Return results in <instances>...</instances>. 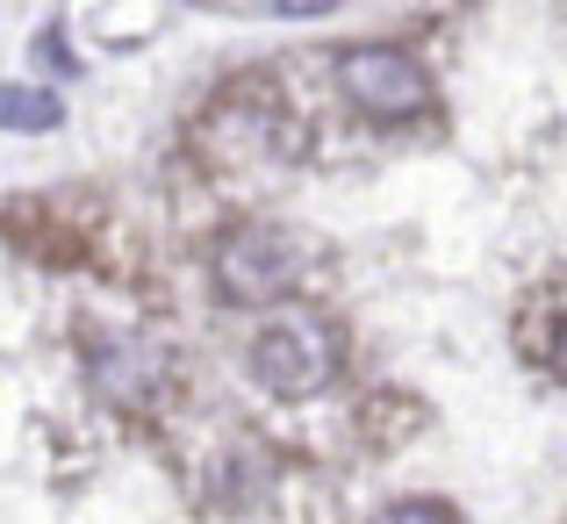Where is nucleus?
Instances as JSON below:
<instances>
[{
  "label": "nucleus",
  "instance_id": "f257e3e1",
  "mask_svg": "<svg viewBox=\"0 0 567 524\" xmlns=\"http://www.w3.org/2000/svg\"><path fill=\"white\" fill-rule=\"evenodd\" d=\"M251 381L266 388V395H323V388L338 381V331L323 317H309V309H280V317L259 323V338H251Z\"/></svg>",
  "mask_w": 567,
  "mask_h": 524
},
{
  "label": "nucleus",
  "instance_id": "f03ea898",
  "mask_svg": "<svg viewBox=\"0 0 567 524\" xmlns=\"http://www.w3.org/2000/svg\"><path fill=\"white\" fill-rule=\"evenodd\" d=\"M302 280V237L280 223H245L216 245V295L237 309H266Z\"/></svg>",
  "mask_w": 567,
  "mask_h": 524
},
{
  "label": "nucleus",
  "instance_id": "7ed1b4c3",
  "mask_svg": "<svg viewBox=\"0 0 567 524\" xmlns=\"http://www.w3.org/2000/svg\"><path fill=\"white\" fill-rule=\"evenodd\" d=\"M338 94L374 123H410L431 109V72L395 43H352L338 51Z\"/></svg>",
  "mask_w": 567,
  "mask_h": 524
},
{
  "label": "nucleus",
  "instance_id": "20e7f679",
  "mask_svg": "<svg viewBox=\"0 0 567 524\" xmlns=\"http://www.w3.org/2000/svg\"><path fill=\"white\" fill-rule=\"evenodd\" d=\"M86 367H94V381L109 388V395H123V402H158V388L173 381V367H166V352L158 346H144V338H130V331H109V338H86Z\"/></svg>",
  "mask_w": 567,
  "mask_h": 524
},
{
  "label": "nucleus",
  "instance_id": "39448f33",
  "mask_svg": "<svg viewBox=\"0 0 567 524\" xmlns=\"http://www.w3.org/2000/svg\"><path fill=\"white\" fill-rule=\"evenodd\" d=\"M58 123H65V109H58L51 86H0V130L37 137V130H58Z\"/></svg>",
  "mask_w": 567,
  "mask_h": 524
},
{
  "label": "nucleus",
  "instance_id": "423d86ee",
  "mask_svg": "<svg viewBox=\"0 0 567 524\" xmlns=\"http://www.w3.org/2000/svg\"><path fill=\"white\" fill-rule=\"evenodd\" d=\"M367 524H460L445 503H431V496H402V503H381Z\"/></svg>",
  "mask_w": 567,
  "mask_h": 524
},
{
  "label": "nucleus",
  "instance_id": "0eeeda50",
  "mask_svg": "<svg viewBox=\"0 0 567 524\" xmlns=\"http://www.w3.org/2000/svg\"><path fill=\"white\" fill-rule=\"evenodd\" d=\"M338 0H274V14H288V22H317V14H331Z\"/></svg>",
  "mask_w": 567,
  "mask_h": 524
}]
</instances>
